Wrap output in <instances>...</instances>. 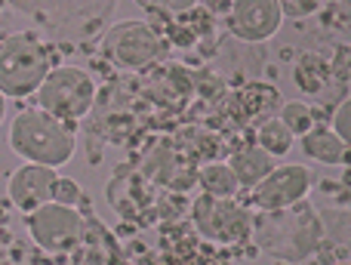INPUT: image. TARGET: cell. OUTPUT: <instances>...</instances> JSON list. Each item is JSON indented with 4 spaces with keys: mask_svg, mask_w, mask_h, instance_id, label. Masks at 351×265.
I'll list each match as a JSON object with an SVG mask.
<instances>
[{
    "mask_svg": "<svg viewBox=\"0 0 351 265\" xmlns=\"http://www.w3.org/2000/svg\"><path fill=\"white\" fill-rule=\"evenodd\" d=\"M284 19H308L321 10V0H278Z\"/></svg>",
    "mask_w": 351,
    "mask_h": 265,
    "instance_id": "cell-22",
    "label": "cell"
},
{
    "mask_svg": "<svg viewBox=\"0 0 351 265\" xmlns=\"http://www.w3.org/2000/svg\"><path fill=\"white\" fill-rule=\"evenodd\" d=\"M56 167H47V163H31L25 161L19 170H12L10 179H6V198L16 210L28 213L34 207L47 204L53 200V192H56Z\"/></svg>",
    "mask_w": 351,
    "mask_h": 265,
    "instance_id": "cell-10",
    "label": "cell"
},
{
    "mask_svg": "<svg viewBox=\"0 0 351 265\" xmlns=\"http://www.w3.org/2000/svg\"><path fill=\"white\" fill-rule=\"evenodd\" d=\"M142 176H145L148 182H154V185H170V188H185V163H182V157L176 154L170 145H158V148H152L145 154V161H142Z\"/></svg>",
    "mask_w": 351,
    "mask_h": 265,
    "instance_id": "cell-11",
    "label": "cell"
},
{
    "mask_svg": "<svg viewBox=\"0 0 351 265\" xmlns=\"http://www.w3.org/2000/svg\"><path fill=\"white\" fill-rule=\"evenodd\" d=\"M228 167L234 170L237 182H241L243 188H253L256 182L274 167V157L268 154L262 145H243V148H237L234 154L228 157Z\"/></svg>",
    "mask_w": 351,
    "mask_h": 265,
    "instance_id": "cell-15",
    "label": "cell"
},
{
    "mask_svg": "<svg viewBox=\"0 0 351 265\" xmlns=\"http://www.w3.org/2000/svg\"><path fill=\"white\" fill-rule=\"evenodd\" d=\"M253 238L262 253L284 262H302L315 256L324 244L321 213L305 200H296L280 210H262L253 219Z\"/></svg>",
    "mask_w": 351,
    "mask_h": 265,
    "instance_id": "cell-1",
    "label": "cell"
},
{
    "mask_svg": "<svg viewBox=\"0 0 351 265\" xmlns=\"http://www.w3.org/2000/svg\"><path fill=\"white\" fill-rule=\"evenodd\" d=\"M102 49L108 62H114L117 68L139 71V68H148L164 56V37L148 22H117L105 34Z\"/></svg>",
    "mask_w": 351,
    "mask_h": 265,
    "instance_id": "cell-7",
    "label": "cell"
},
{
    "mask_svg": "<svg viewBox=\"0 0 351 265\" xmlns=\"http://www.w3.org/2000/svg\"><path fill=\"white\" fill-rule=\"evenodd\" d=\"M108 188H117V192H108V204L114 207L121 216H139L148 204V194H142L145 188V176L142 173H133V170H123L117 173L114 179L108 182Z\"/></svg>",
    "mask_w": 351,
    "mask_h": 265,
    "instance_id": "cell-12",
    "label": "cell"
},
{
    "mask_svg": "<svg viewBox=\"0 0 351 265\" xmlns=\"http://www.w3.org/2000/svg\"><path fill=\"white\" fill-rule=\"evenodd\" d=\"M330 124H333V130L336 136L342 139V142H351V102H348V96H342L339 99V105L333 108V117H330Z\"/></svg>",
    "mask_w": 351,
    "mask_h": 265,
    "instance_id": "cell-21",
    "label": "cell"
},
{
    "mask_svg": "<svg viewBox=\"0 0 351 265\" xmlns=\"http://www.w3.org/2000/svg\"><path fill=\"white\" fill-rule=\"evenodd\" d=\"M284 25L278 0H231L228 28L243 43H265Z\"/></svg>",
    "mask_w": 351,
    "mask_h": 265,
    "instance_id": "cell-9",
    "label": "cell"
},
{
    "mask_svg": "<svg viewBox=\"0 0 351 265\" xmlns=\"http://www.w3.org/2000/svg\"><path fill=\"white\" fill-rule=\"evenodd\" d=\"M194 225L206 241L216 244H247L253 235V213L234 204V198H213V194H200L194 200Z\"/></svg>",
    "mask_w": 351,
    "mask_h": 265,
    "instance_id": "cell-6",
    "label": "cell"
},
{
    "mask_svg": "<svg viewBox=\"0 0 351 265\" xmlns=\"http://www.w3.org/2000/svg\"><path fill=\"white\" fill-rule=\"evenodd\" d=\"M154 6L164 12H185L191 6H197V0H154Z\"/></svg>",
    "mask_w": 351,
    "mask_h": 265,
    "instance_id": "cell-23",
    "label": "cell"
},
{
    "mask_svg": "<svg viewBox=\"0 0 351 265\" xmlns=\"http://www.w3.org/2000/svg\"><path fill=\"white\" fill-rule=\"evenodd\" d=\"M302 151L317 163L327 167H346L348 163V142H342L333 130L324 127H311L308 132H302Z\"/></svg>",
    "mask_w": 351,
    "mask_h": 265,
    "instance_id": "cell-14",
    "label": "cell"
},
{
    "mask_svg": "<svg viewBox=\"0 0 351 265\" xmlns=\"http://www.w3.org/2000/svg\"><path fill=\"white\" fill-rule=\"evenodd\" d=\"M293 80H296L299 90L308 93V96H315V99L327 96L330 87L339 90V87L333 84V74H330V59H324L321 53H305L302 59L296 62V68H293ZM342 96H346V93H342Z\"/></svg>",
    "mask_w": 351,
    "mask_h": 265,
    "instance_id": "cell-13",
    "label": "cell"
},
{
    "mask_svg": "<svg viewBox=\"0 0 351 265\" xmlns=\"http://www.w3.org/2000/svg\"><path fill=\"white\" fill-rule=\"evenodd\" d=\"M136 3H139V6H145V10H152V6H154V0H136Z\"/></svg>",
    "mask_w": 351,
    "mask_h": 265,
    "instance_id": "cell-26",
    "label": "cell"
},
{
    "mask_svg": "<svg viewBox=\"0 0 351 265\" xmlns=\"http://www.w3.org/2000/svg\"><path fill=\"white\" fill-rule=\"evenodd\" d=\"M330 74H333V84L342 93L348 90V43H339L330 56Z\"/></svg>",
    "mask_w": 351,
    "mask_h": 265,
    "instance_id": "cell-19",
    "label": "cell"
},
{
    "mask_svg": "<svg viewBox=\"0 0 351 265\" xmlns=\"http://www.w3.org/2000/svg\"><path fill=\"white\" fill-rule=\"evenodd\" d=\"M53 200H59V204H68V207H80V204H84V188H80L74 179H65V176H59V179H56Z\"/></svg>",
    "mask_w": 351,
    "mask_h": 265,
    "instance_id": "cell-20",
    "label": "cell"
},
{
    "mask_svg": "<svg viewBox=\"0 0 351 265\" xmlns=\"http://www.w3.org/2000/svg\"><path fill=\"white\" fill-rule=\"evenodd\" d=\"M37 108L62 117V121H80L96 105V80L74 65H53L49 74L34 90Z\"/></svg>",
    "mask_w": 351,
    "mask_h": 265,
    "instance_id": "cell-4",
    "label": "cell"
},
{
    "mask_svg": "<svg viewBox=\"0 0 351 265\" xmlns=\"http://www.w3.org/2000/svg\"><path fill=\"white\" fill-rule=\"evenodd\" d=\"M311 192V173L302 163H274L253 185V204L259 210H280L296 200H305Z\"/></svg>",
    "mask_w": 351,
    "mask_h": 265,
    "instance_id": "cell-8",
    "label": "cell"
},
{
    "mask_svg": "<svg viewBox=\"0 0 351 265\" xmlns=\"http://www.w3.org/2000/svg\"><path fill=\"white\" fill-rule=\"evenodd\" d=\"M10 148L22 161L47 163V167H62L74 157V132L68 121L49 115L43 108L19 111L10 124Z\"/></svg>",
    "mask_w": 351,
    "mask_h": 265,
    "instance_id": "cell-2",
    "label": "cell"
},
{
    "mask_svg": "<svg viewBox=\"0 0 351 265\" xmlns=\"http://www.w3.org/2000/svg\"><path fill=\"white\" fill-rule=\"evenodd\" d=\"M12 3L19 6V10H28V12H37L43 10V6H49V0H12Z\"/></svg>",
    "mask_w": 351,
    "mask_h": 265,
    "instance_id": "cell-24",
    "label": "cell"
},
{
    "mask_svg": "<svg viewBox=\"0 0 351 265\" xmlns=\"http://www.w3.org/2000/svg\"><path fill=\"white\" fill-rule=\"evenodd\" d=\"M56 65V53L31 31H16L0 41V93L6 99L34 96L40 80Z\"/></svg>",
    "mask_w": 351,
    "mask_h": 265,
    "instance_id": "cell-3",
    "label": "cell"
},
{
    "mask_svg": "<svg viewBox=\"0 0 351 265\" xmlns=\"http://www.w3.org/2000/svg\"><path fill=\"white\" fill-rule=\"evenodd\" d=\"M278 121L284 124L293 136H302V132H308L311 127H315V108L305 105V102H287L284 108H280Z\"/></svg>",
    "mask_w": 351,
    "mask_h": 265,
    "instance_id": "cell-18",
    "label": "cell"
},
{
    "mask_svg": "<svg viewBox=\"0 0 351 265\" xmlns=\"http://www.w3.org/2000/svg\"><path fill=\"white\" fill-rule=\"evenodd\" d=\"M28 235L47 253H68V250L80 247L84 238V216L77 207L59 204V200H47V204L28 210Z\"/></svg>",
    "mask_w": 351,
    "mask_h": 265,
    "instance_id": "cell-5",
    "label": "cell"
},
{
    "mask_svg": "<svg viewBox=\"0 0 351 265\" xmlns=\"http://www.w3.org/2000/svg\"><path fill=\"white\" fill-rule=\"evenodd\" d=\"M293 132L284 127V124L278 121V117H271V121H265L259 127V132H256V145H262V148L268 151L271 157H280L287 154V151L293 148Z\"/></svg>",
    "mask_w": 351,
    "mask_h": 265,
    "instance_id": "cell-17",
    "label": "cell"
},
{
    "mask_svg": "<svg viewBox=\"0 0 351 265\" xmlns=\"http://www.w3.org/2000/svg\"><path fill=\"white\" fill-rule=\"evenodd\" d=\"M3 115H6V96L0 93V124H3Z\"/></svg>",
    "mask_w": 351,
    "mask_h": 265,
    "instance_id": "cell-25",
    "label": "cell"
},
{
    "mask_svg": "<svg viewBox=\"0 0 351 265\" xmlns=\"http://www.w3.org/2000/svg\"><path fill=\"white\" fill-rule=\"evenodd\" d=\"M197 182H200V188H204L206 194H213V198H234L237 188H241V182H237L234 170L228 167V161L204 163L200 173H197Z\"/></svg>",
    "mask_w": 351,
    "mask_h": 265,
    "instance_id": "cell-16",
    "label": "cell"
}]
</instances>
